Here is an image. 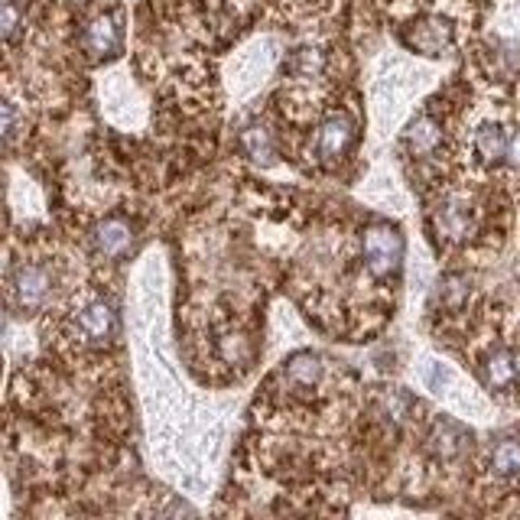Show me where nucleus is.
<instances>
[{"mask_svg":"<svg viewBox=\"0 0 520 520\" xmlns=\"http://www.w3.org/2000/svg\"><path fill=\"white\" fill-rule=\"evenodd\" d=\"M404 257V238L390 224H374L364 234V260L374 277H390Z\"/></svg>","mask_w":520,"mask_h":520,"instance_id":"obj_1","label":"nucleus"},{"mask_svg":"<svg viewBox=\"0 0 520 520\" xmlns=\"http://www.w3.org/2000/svg\"><path fill=\"white\" fill-rule=\"evenodd\" d=\"M50 270L40 264H20L10 277V289H14V299H17L20 309H40L50 296Z\"/></svg>","mask_w":520,"mask_h":520,"instance_id":"obj_2","label":"nucleus"},{"mask_svg":"<svg viewBox=\"0 0 520 520\" xmlns=\"http://www.w3.org/2000/svg\"><path fill=\"white\" fill-rule=\"evenodd\" d=\"M355 141V124L348 114H332L315 133V153L323 160H339Z\"/></svg>","mask_w":520,"mask_h":520,"instance_id":"obj_3","label":"nucleus"},{"mask_svg":"<svg viewBox=\"0 0 520 520\" xmlns=\"http://www.w3.org/2000/svg\"><path fill=\"white\" fill-rule=\"evenodd\" d=\"M82 46L91 59H105L111 52H117L121 46V26H117V17L111 14H98L95 20H88L82 33Z\"/></svg>","mask_w":520,"mask_h":520,"instance_id":"obj_4","label":"nucleus"},{"mask_svg":"<svg viewBox=\"0 0 520 520\" xmlns=\"http://www.w3.org/2000/svg\"><path fill=\"white\" fill-rule=\"evenodd\" d=\"M75 325H78V332H82L88 342H108L117 329L114 306L105 303V299H95V303H88L82 313H78V323Z\"/></svg>","mask_w":520,"mask_h":520,"instance_id":"obj_5","label":"nucleus"},{"mask_svg":"<svg viewBox=\"0 0 520 520\" xmlns=\"http://www.w3.org/2000/svg\"><path fill=\"white\" fill-rule=\"evenodd\" d=\"M433 222H436V232L449 241H462L465 234L471 232V212L462 198H449V202H442V205L436 208Z\"/></svg>","mask_w":520,"mask_h":520,"instance_id":"obj_6","label":"nucleus"},{"mask_svg":"<svg viewBox=\"0 0 520 520\" xmlns=\"http://www.w3.org/2000/svg\"><path fill=\"white\" fill-rule=\"evenodd\" d=\"M91 238H95V248H98L105 257H121L127 248H131L133 232L124 218H105V222L95 228Z\"/></svg>","mask_w":520,"mask_h":520,"instance_id":"obj_7","label":"nucleus"},{"mask_svg":"<svg viewBox=\"0 0 520 520\" xmlns=\"http://www.w3.org/2000/svg\"><path fill=\"white\" fill-rule=\"evenodd\" d=\"M520 364L511 351H495V355L485 361V384L491 390H507L517 384Z\"/></svg>","mask_w":520,"mask_h":520,"instance_id":"obj_8","label":"nucleus"},{"mask_svg":"<svg viewBox=\"0 0 520 520\" xmlns=\"http://www.w3.org/2000/svg\"><path fill=\"white\" fill-rule=\"evenodd\" d=\"M430 452H436L439 459H452V455L462 452L465 446V433L455 426V423H436L430 433Z\"/></svg>","mask_w":520,"mask_h":520,"instance_id":"obj_9","label":"nucleus"},{"mask_svg":"<svg viewBox=\"0 0 520 520\" xmlns=\"http://www.w3.org/2000/svg\"><path fill=\"white\" fill-rule=\"evenodd\" d=\"M475 150L485 163H497V160H507V133L497 124H485L475 133Z\"/></svg>","mask_w":520,"mask_h":520,"instance_id":"obj_10","label":"nucleus"},{"mask_svg":"<svg viewBox=\"0 0 520 520\" xmlns=\"http://www.w3.org/2000/svg\"><path fill=\"white\" fill-rule=\"evenodd\" d=\"M413 46L420 52L436 56V52H442L449 46V26L442 23V20H426V23L420 26V33L413 36Z\"/></svg>","mask_w":520,"mask_h":520,"instance_id":"obj_11","label":"nucleus"},{"mask_svg":"<svg viewBox=\"0 0 520 520\" xmlns=\"http://www.w3.org/2000/svg\"><path fill=\"white\" fill-rule=\"evenodd\" d=\"M491 469L501 479H511L520 471V439H501L491 452Z\"/></svg>","mask_w":520,"mask_h":520,"instance_id":"obj_12","label":"nucleus"},{"mask_svg":"<svg viewBox=\"0 0 520 520\" xmlns=\"http://www.w3.org/2000/svg\"><path fill=\"white\" fill-rule=\"evenodd\" d=\"M241 143H244V150H248V157L254 160V163H270L273 160V141H270V131L260 124H251L248 131L241 133Z\"/></svg>","mask_w":520,"mask_h":520,"instance_id":"obj_13","label":"nucleus"},{"mask_svg":"<svg viewBox=\"0 0 520 520\" xmlns=\"http://www.w3.org/2000/svg\"><path fill=\"white\" fill-rule=\"evenodd\" d=\"M319 374H323V364L313 355H296L287 364V378L293 380L296 388H313L315 380H319Z\"/></svg>","mask_w":520,"mask_h":520,"instance_id":"obj_14","label":"nucleus"},{"mask_svg":"<svg viewBox=\"0 0 520 520\" xmlns=\"http://www.w3.org/2000/svg\"><path fill=\"white\" fill-rule=\"evenodd\" d=\"M378 406H380V416H384V420L400 426V423H406V413H410V397L400 394V390H384Z\"/></svg>","mask_w":520,"mask_h":520,"instance_id":"obj_15","label":"nucleus"},{"mask_svg":"<svg viewBox=\"0 0 520 520\" xmlns=\"http://www.w3.org/2000/svg\"><path fill=\"white\" fill-rule=\"evenodd\" d=\"M406 141H410V147L416 150V153H430V150L439 143V127H436V121H430V117H420V121H416V124L410 127Z\"/></svg>","mask_w":520,"mask_h":520,"instance_id":"obj_16","label":"nucleus"},{"mask_svg":"<svg viewBox=\"0 0 520 520\" xmlns=\"http://www.w3.org/2000/svg\"><path fill=\"white\" fill-rule=\"evenodd\" d=\"M17 26H20V7H17V0H7V4H4V36H7V40H14Z\"/></svg>","mask_w":520,"mask_h":520,"instance_id":"obj_17","label":"nucleus"},{"mask_svg":"<svg viewBox=\"0 0 520 520\" xmlns=\"http://www.w3.org/2000/svg\"><path fill=\"white\" fill-rule=\"evenodd\" d=\"M14 133H17V105L7 101V105H4V137L14 141Z\"/></svg>","mask_w":520,"mask_h":520,"instance_id":"obj_18","label":"nucleus"},{"mask_svg":"<svg viewBox=\"0 0 520 520\" xmlns=\"http://www.w3.org/2000/svg\"><path fill=\"white\" fill-rule=\"evenodd\" d=\"M507 163L520 166V131H514L511 137H507Z\"/></svg>","mask_w":520,"mask_h":520,"instance_id":"obj_19","label":"nucleus"}]
</instances>
